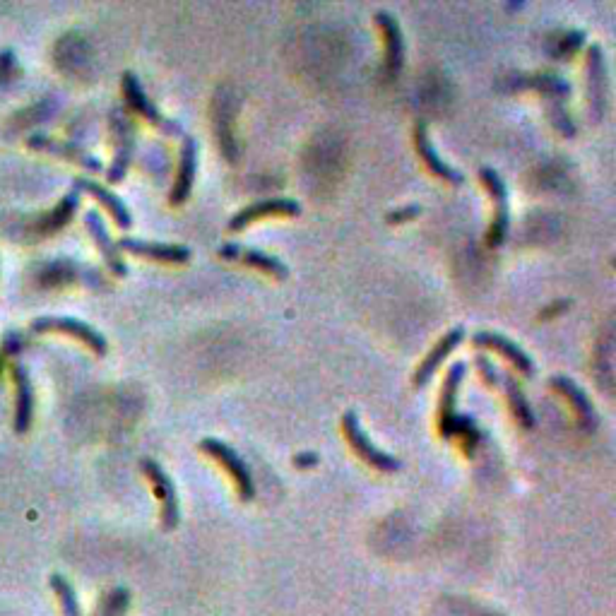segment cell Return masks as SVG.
<instances>
[{"label":"cell","instance_id":"cell-1","mask_svg":"<svg viewBox=\"0 0 616 616\" xmlns=\"http://www.w3.org/2000/svg\"><path fill=\"white\" fill-rule=\"evenodd\" d=\"M121 90H123V97H126V104L130 106V109L135 111V114L145 118L147 123H152V126H157L162 133L167 135H176V138H186V133H183L181 123L174 121V118H167L162 114V111L157 109L150 102V97H147L145 90H142V82L138 80V75L135 73H123L121 77Z\"/></svg>","mask_w":616,"mask_h":616},{"label":"cell","instance_id":"cell-23","mask_svg":"<svg viewBox=\"0 0 616 616\" xmlns=\"http://www.w3.org/2000/svg\"><path fill=\"white\" fill-rule=\"evenodd\" d=\"M465 373H467L465 361H455V364L448 369L446 381H443L441 388V398H438V422H443V419L453 417L455 414V402H458V393Z\"/></svg>","mask_w":616,"mask_h":616},{"label":"cell","instance_id":"cell-13","mask_svg":"<svg viewBox=\"0 0 616 616\" xmlns=\"http://www.w3.org/2000/svg\"><path fill=\"white\" fill-rule=\"evenodd\" d=\"M376 25L383 32V44H385V75L388 80H395L400 75L402 63H405V39H402L400 25L393 15L378 10L376 13Z\"/></svg>","mask_w":616,"mask_h":616},{"label":"cell","instance_id":"cell-7","mask_svg":"<svg viewBox=\"0 0 616 616\" xmlns=\"http://www.w3.org/2000/svg\"><path fill=\"white\" fill-rule=\"evenodd\" d=\"M200 450L210 455V458H215L219 465L227 470V475L234 479L236 489H239L241 499L251 501L253 496H256V484H253V477H251V472H248L246 462L241 460V455L236 453V450L231 448L229 443L219 441V438L207 436V438H203V441H200Z\"/></svg>","mask_w":616,"mask_h":616},{"label":"cell","instance_id":"cell-5","mask_svg":"<svg viewBox=\"0 0 616 616\" xmlns=\"http://www.w3.org/2000/svg\"><path fill=\"white\" fill-rule=\"evenodd\" d=\"M142 472L145 477L150 479L154 496H157L159 503H162V525L164 530H176L181 523V501H179V491L174 487V479L167 475L159 462H154L150 458L140 460Z\"/></svg>","mask_w":616,"mask_h":616},{"label":"cell","instance_id":"cell-18","mask_svg":"<svg viewBox=\"0 0 616 616\" xmlns=\"http://www.w3.org/2000/svg\"><path fill=\"white\" fill-rule=\"evenodd\" d=\"M414 142H417V150L419 157L424 159V164L429 167V171L438 179L453 183V186H460V183H465V174H460L458 169H453L450 164H446L441 159V154L436 152L434 142L429 138V130H426V121L424 118H419L417 126H414Z\"/></svg>","mask_w":616,"mask_h":616},{"label":"cell","instance_id":"cell-28","mask_svg":"<svg viewBox=\"0 0 616 616\" xmlns=\"http://www.w3.org/2000/svg\"><path fill=\"white\" fill-rule=\"evenodd\" d=\"M583 39H585V32L583 29H573V32H568L564 39L559 41V53H556V56L559 58H564V56H571L573 51L576 49H580V44H583Z\"/></svg>","mask_w":616,"mask_h":616},{"label":"cell","instance_id":"cell-12","mask_svg":"<svg viewBox=\"0 0 616 616\" xmlns=\"http://www.w3.org/2000/svg\"><path fill=\"white\" fill-rule=\"evenodd\" d=\"M472 345L499 352L501 357H506L508 361H511V364L523 373V376H532V373H535V361L530 359V354H527L520 345H515L513 340H508L506 335L494 333V330H477V333L472 335Z\"/></svg>","mask_w":616,"mask_h":616},{"label":"cell","instance_id":"cell-21","mask_svg":"<svg viewBox=\"0 0 616 616\" xmlns=\"http://www.w3.org/2000/svg\"><path fill=\"white\" fill-rule=\"evenodd\" d=\"M13 381L17 388V405H15V431L27 434L34 419V385L29 378V371L22 364H13Z\"/></svg>","mask_w":616,"mask_h":616},{"label":"cell","instance_id":"cell-25","mask_svg":"<svg viewBox=\"0 0 616 616\" xmlns=\"http://www.w3.org/2000/svg\"><path fill=\"white\" fill-rule=\"evenodd\" d=\"M438 424H441L438 429H441L443 436L462 438V443L467 446V453H472V448H475L479 443V438H482L479 436L477 424L472 422L470 417H458V414H453V417L443 419V422H438Z\"/></svg>","mask_w":616,"mask_h":616},{"label":"cell","instance_id":"cell-32","mask_svg":"<svg viewBox=\"0 0 616 616\" xmlns=\"http://www.w3.org/2000/svg\"><path fill=\"white\" fill-rule=\"evenodd\" d=\"M318 460H321V458H318V453H313V450H311V453L304 450V453L294 455V465L299 467V470H306V467H316Z\"/></svg>","mask_w":616,"mask_h":616},{"label":"cell","instance_id":"cell-11","mask_svg":"<svg viewBox=\"0 0 616 616\" xmlns=\"http://www.w3.org/2000/svg\"><path fill=\"white\" fill-rule=\"evenodd\" d=\"M85 227H87V231H90L94 244H97V251L102 253L106 268L114 272L116 277H126L128 275L126 260H123L121 251H118V246H116V241L111 239L109 229H106L104 219H102V215H99L97 210H87Z\"/></svg>","mask_w":616,"mask_h":616},{"label":"cell","instance_id":"cell-15","mask_svg":"<svg viewBox=\"0 0 616 616\" xmlns=\"http://www.w3.org/2000/svg\"><path fill=\"white\" fill-rule=\"evenodd\" d=\"M118 251L133 253V256H142L150 260H162V263H188L193 251L181 244H152V241L133 239V236H123L118 241Z\"/></svg>","mask_w":616,"mask_h":616},{"label":"cell","instance_id":"cell-2","mask_svg":"<svg viewBox=\"0 0 616 616\" xmlns=\"http://www.w3.org/2000/svg\"><path fill=\"white\" fill-rule=\"evenodd\" d=\"M111 133H114V162L106 169V181L121 183L126 179L135 154V126L121 106L111 109Z\"/></svg>","mask_w":616,"mask_h":616},{"label":"cell","instance_id":"cell-22","mask_svg":"<svg viewBox=\"0 0 616 616\" xmlns=\"http://www.w3.org/2000/svg\"><path fill=\"white\" fill-rule=\"evenodd\" d=\"M549 385H552L556 393H561L568 402H571L573 412H576L578 422L583 424V429H588V431L595 429L597 426L595 407H592V402L588 395H585L583 388H578V385L573 383L568 376H552L549 378Z\"/></svg>","mask_w":616,"mask_h":616},{"label":"cell","instance_id":"cell-20","mask_svg":"<svg viewBox=\"0 0 616 616\" xmlns=\"http://www.w3.org/2000/svg\"><path fill=\"white\" fill-rule=\"evenodd\" d=\"M462 340H465V328H462V325H458V328H450L448 333L436 342V347L426 354L422 364H419V369L414 371V385L419 388V385L429 383L431 376L438 371V366L448 359L450 352H455V349L462 345Z\"/></svg>","mask_w":616,"mask_h":616},{"label":"cell","instance_id":"cell-33","mask_svg":"<svg viewBox=\"0 0 616 616\" xmlns=\"http://www.w3.org/2000/svg\"><path fill=\"white\" fill-rule=\"evenodd\" d=\"M566 306H571V299H561V301H554L552 306H547V311L539 313V318H552L556 311H566Z\"/></svg>","mask_w":616,"mask_h":616},{"label":"cell","instance_id":"cell-30","mask_svg":"<svg viewBox=\"0 0 616 616\" xmlns=\"http://www.w3.org/2000/svg\"><path fill=\"white\" fill-rule=\"evenodd\" d=\"M419 212H422V207H419L417 203H412V205H407V207H400V210H393V212H388V222L390 224H400V222H407V219H414V217H419Z\"/></svg>","mask_w":616,"mask_h":616},{"label":"cell","instance_id":"cell-4","mask_svg":"<svg viewBox=\"0 0 616 616\" xmlns=\"http://www.w3.org/2000/svg\"><path fill=\"white\" fill-rule=\"evenodd\" d=\"M32 333L34 335H41V333L70 335V337H75V340H80L85 347H90L97 357H104V354L109 352V342H106V337L99 333L97 328H92L90 323L77 321V318L41 316L32 323Z\"/></svg>","mask_w":616,"mask_h":616},{"label":"cell","instance_id":"cell-17","mask_svg":"<svg viewBox=\"0 0 616 616\" xmlns=\"http://www.w3.org/2000/svg\"><path fill=\"white\" fill-rule=\"evenodd\" d=\"M195 171H198V142H195V138H191V135H186V138L181 140L179 174H176V183L169 195L171 205H183L188 198H191Z\"/></svg>","mask_w":616,"mask_h":616},{"label":"cell","instance_id":"cell-8","mask_svg":"<svg viewBox=\"0 0 616 616\" xmlns=\"http://www.w3.org/2000/svg\"><path fill=\"white\" fill-rule=\"evenodd\" d=\"M585 73H588V104L592 121H602L607 114V94H609V77H607V61H604V51L600 44H592L588 49V63H585Z\"/></svg>","mask_w":616,"mask_h":616},{"label":"cell","instance_id":"cell-9","mask_svg":"<svg viewBox=\"0 0 616 616\" xmlns=\"http://www.w3.org/2000/svg\"><path fill=\"white\" fill-rule=\"evenodd\" d=\"M27 145L32 147V150L53 154V157H58V159H68V162H73L77 164V167L90 171V174H102L104 171V164L99 162L94 154L82 150L80 145H75V142L56 140L46 133H34L27 138Z\"/></svg>","mask_w":616,"mask_h":616},{"label":"cell","instance_id":"cell-6","mask_svg":"<svg viewBox=\"0 0 616 616\" xmlns=\"http://www.w3.org/2000/svg\"><path fill=\"white\" fill-rule=\"evenodd\" d=\"M342 431H345L349 446L357 450L359 458L364 462H369L371 467H376V470H381V472H398L400 470L398 458H393V455L378 448L376 443H373L369 438V434L361 429V422H359L357 412H354V410L342 414Z\"/></svg>","mask_w":616,"mask_h":616},{"label":"cell","instance_id":"cell-27","mask_svg":"<svg viewBox=\"0 0 616 616\" xmlns=\"http://www.w3.org/2000/svg\"><path fill=\"white\" fill-rule=\"evenodd\" d=\"M51 588L53 592H56L58 602H61V609H63V616H82V609H80V602H77V595H75V588L70 585V580L61 576V573H53V576L49 578Z\"/></svg>","mask_w":616,"mask_h":616},{"label":"cell","instance_id":"cell-10","mask_svg":"<svg viewBox=\"0 0 616 616\" xmlns=\"http://www.w3.org/2000/svg\"><path fill=\"white\" fill-rule=\"evenodd\" d=\"M296 215H301V205L292 198L258 200V203L248 205L244 207V210L236 212V215L229 219V229L241 231V229H246L251 222H256V219H263V217H296Z\"/></svg>","mask_w":616,"mask_h":616},{"label":"cell","instance_id":"cell-14","mask_svg":"<svg viewBox=\"0 0 616 616\" xmlns=\"http://www.w3.org/2000/svg\"><path fill=\"white\" fill-rule=\"evenodd\" d=\"M515 90H537L547 97V104H566L571 97V85L554 73H518L508 77Z\"/></svg>","mask_w":616,"mask_h":616},{"label":"cell","instance_id":"cell-3","mask_svg":"<svg viewBox=\"0 0 616 616\" xmlns=\"http://www.w3.org/2000/svg\"><path fill=\"white\" fill-rule=\"evenodd\" d=\"M479 181L487 186V191L494 200V222H491L487 244L491 248H499L506 244L508 229H511V207H508V188L501 174L491 167L479 169Z\"/></svg>","mask_w":616,"mask_h":616},{"label":"cell","instance_id":"cell-31","mask_svg":"<svg viewBox=\"0 0 616 616\" xmlns=\"http://www.w3.org/2000/svg\"><path fill=\"white\" fill-rule=\"evenodd\" d=\"M25 349V340H22L20 333H15V330H10L8 335L3 337V352L5 354H17Z\"/></svg>","mask_w":616,"mask_h":616},{"label":"cell","instance_id":"cell-26","mask_svg":"<svg viewBox=\"0 0 616 616\" xmlns=\"http://www.w3.org/2000/svg\"><path fill=\"white\" fill-rule=\"evenodd\" d=\"M77 205H80V191H75V188H73V191H70L68 195H63L61 203L56 205V210L49 212V217H44V222H41V229L49 231V234H53V231H58V229H63L65 224L73 219Z\"/></svg>","mask_w":616,"mask_h":616},{"label":"cell","instance_id":"cell-29","mask_svg":"<svg viewBox=\"0 0 616 616\" xmlns=\"http://www.w3.org/2000/svg\"><path fill=\"white\" fill-rule=\"evenodd\" d=\"M475 364H477L479 376H482L484 381H487V383L491 385V388H499V376H501V373L496 371V366L491 364V361H489L487 357H482V354H477Z\"/></svg>","mask_w":616,"mask_h":616},{"label":"cell","instance_id":"cell-19","mask_svg":"<svg viewBox=\"0 0 616 616\" xmlns=\"http://www.w3.org/2000/svg\"><path fill=\"white\" fill-rule=\"evenodd\" d=\"M75 191L92 195V198L97 200V203L102 205L111 217H114L116 227H121V229L133 227V215H130L128 205L123 203V200L118 198L116 193H111L109 188L102 186V183H97V181H92V179H85V176H80V179H75Z\"/></svg>","mask_w":616,"mask_h":616},{"label":"cell","instance_id":"cell-16","mask_svg":"<svg viewBox=\"0 0 616 616\" xmlns=\"http://www.w3.org/2000/svg\"><path fill=\"white\" fill-rule=\"evenodd\" d=\"M219 256L227 260H241V263L251 265V268L265 272V275L277 277V280H287L289 277V268L282 263L280 258L270 256V253H265V251H258V248L224 244V246H219Z\"/></svg>","mask_w":616,"mask_h":616},{"label":"cell","instance_id":"cell-24","mask_svg":"<svg viewBox=\"0 0 616 616\" xmlns=\"http://www.w3.org/2000/svg\"><path fill=\"white\" fill-rule=\"evenodd\" d=\"M499 388H503V393H506L508 405H511L513 417L518 419L520 426H525V429H532L535 426V412H532L530 402H527L523 388H520L518 381H515L513 376H508V373H501L499 376Z\"/></svg>","mask_w":616,"mask_h":616}]
</instances>
